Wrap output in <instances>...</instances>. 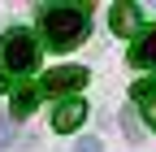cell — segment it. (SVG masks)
I'll list each match as a JSON object with an SVG mask.
<instances>
[{"label": "cell", "mask_w": 156, "mask_h": 152, "mask_svg": "<svg viewBox=\"0 0 156 152\" xmlns=\"http://www.w3.org/2000/svg\"><path fill=\"white\" fill-rule=\"evenodd\" d=\"M39 35H44V44L56 48V52L78 48L91 35L87 5H44V9H39Z\"/></svg>", "instance_id": "1"}, {"label": "cell", "mask_w": 156, "mask_h": 152, "mask_svg": "<svg viewBox=\"0 0 156 152\" xmlns=\"http://www.w3.org/2000/svg\"><path fill=\"white\" fill-rule=\"evenodd\" d=\"M39 52H44V44L26 26H13V31L0 35V91H13L17 78L35 74L39 70Z\"/></svg>", "instance_id": "2"}, {"label": "cell", "mask_w": 156, "mask_h": 152, "mask_svg": "<svg viewBox=\"0 0 156 152\" xmlns=\"http://www.w3.org/2000/svg\"><path fill=\"white\" fill-rule=\"evenodd\" d=\"M108 26H113V35H122V39H139L143 35V13H139V5H113L108 9Z\"/></svg>", "instance_id": "3"}, {"label": "cell", "mask_w": 156, "mask_h": 152, "mask_svg": "<svg viewBox=\"0 0 156 152\" xmlns=\"http://www.w3.org/2000/svg\"><path fill=\"white\" fill-rule=\"evenodd\" d=\"M87 83V70L83 65H61V70H48L44 78H39V91H48V96H61V91H74Z\"/></svg>", "instance_id": "4"}, {"label": "cell", "mask_w": 156, "mask_h": 152, "mask_svg": "<svg viewBox=\"0 0 156 152\" xmlns=\"http://www.w3.org/2000/svg\"><path fill=\"white\" fill-rule=\"evenodd\" d=\"M87 122V104L83 100H61L52 113V130H61V135H69V130H78Z\"/></svg>", "instance_id": "5"}, {"label": "cell", "mask_w": 156, "mask_h": 152, "mask_svg": "<svg viewBox=\"0 0 156 152\" xmlns=\"http://www.w3.org/2000/svg\"><path fill=\"white\" fill-rule=\"evenodd\" d=\"M130 65H139V70H156V26H147L139 39H134V48H130Z\"/></svg>", "instance_id": "6"}, {"label": "cell", "mask_w": 156, "mask_h": 152, "mask_svg": "<svg viewBox=\"0 0 156 152\" xmlns=\"http://www.w3.org/2000/svg\"><path fill=\"white\" fill-rule=\"evenodd\" d=\"M134 104L143 109L147 126L156 130V83H134Z\"/></svg>", "instance_id": "7"}, {"label": "cell", "mask_w": 156, "mask_h": 152, "mask_svg": "<svg viewBox=\"0 0 156 152\" xmlns=\"http://www.w3.org/2000/svg\"><path fill=\"white\" fill-rule=\"evenodd\" d=\"M39 96H44L39 87H17V91H13V109H9V113H13V122H17V118H26V113H35Z\"/></svg>", "instance_id": "8"}, {"label": "cell", "mask_w": 156, "mask_h": 152, "mask_svg": "<svg viewBox=\"0 0 156 152\" xmlns=\"http://www.w3.org/2000/svg\"><path fill=\"white\" fill-rule=\"evenodd\" d=\"M122 126H126V135H130V139H139V122H134V109H122Z\"/></svg>", "instance_id": "9"}, {"label": "cell", "mask_w": 156, "mask_h": 152, "mask_svg": "<svg viewBox=\"0 0 156 152\" xmlns=\"http://www.w3.org/2000/svg\"><path fill=\"white\" fill-rule=\"evenodd\" d=\"M13 143V118H0V148Z\"/></svg>", "instance_id": "10"}, {"label": "cell", "mask_w": 156, "mask_h": 152, "mask_svg": "<svg viewBox=\"0 0 156 152\" xmlns=\"http://www.w3.org/2000/svg\"><path fill=\"white\" fill-rule=\"evenodd\" d=\"M74 152H100V139H83V143H78Z\"/></svg>", "instance_id": "11"}]
</instances>
